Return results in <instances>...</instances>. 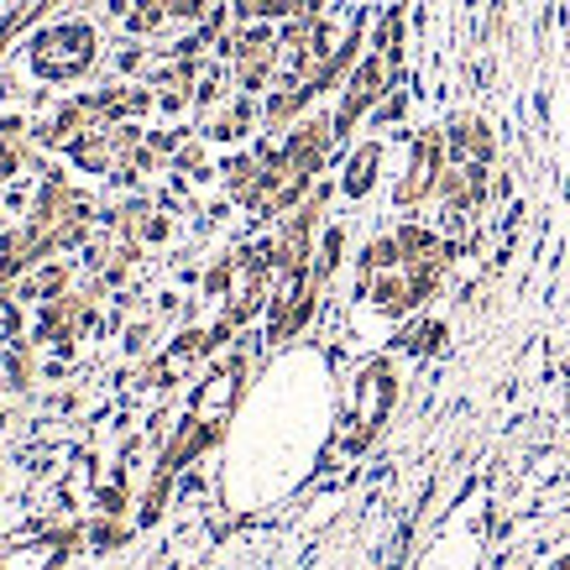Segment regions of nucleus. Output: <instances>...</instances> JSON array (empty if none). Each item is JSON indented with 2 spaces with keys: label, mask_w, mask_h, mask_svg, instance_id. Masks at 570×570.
Segmentation results:
<instances>
[{
  "label": "nucleus",
  "mask_w": 570,
  "mask_h": 570,
  "mask_svg": "<svg viewBox=\"0 0 570 570\" xmlns=\"http://www.w3.org/2000/svg\"><path fill=\"white\" fill-rule=\"evenodd\" d=\"M382 69H387V63H382V52H377V58H366L362 69L351 73L346 105H341V116H335V126H341V131H351V121H356V116H362L366 105H372V100L382 95Z\"/></svg>",
  "instance_id": "1"
},
{
  "label": "nucleus",
  "mask_w": 570,
  "mask_h": 570,
  "mask_svg": "<svg viewBox=\"0 0 570 570\" xmlns=\"http://www.w3.org/2000/svg\"><path fill=\"white\" fill-rule=\"evenodd\" d=\"M304 0H236V17L242 21H273V17H298Z\"/></svg>",
  "instance_id": "2"
},
{
  "label": "nucleus",
  "mask_w": 570,
  "mask_h": 570,
  "mask_svg": "<svg viewBox=\"0 0 570 570\" xmlns=\"http://www.w3.org/2000/svg\"><path fill=\"white\" fill-rule=\"evenodd\" d=\"M377 157H382V147H362V153H356V163H351V174H346V194L372 189V168H377Z\"/></svg>",
  "instance_id": "3"
},
{
  "label": "nucleus",
  "mask_w": 570,
  "mask_h": 570,
  "mask_svg": "<svg viewBox=\"0 0 570 570\" xmlns=\"http://www.w3.org/2000/svg\"><path fill=\"white\" fill-rule=\"evenodd\" d=\"M377 304H382V309H393V314H403L409 304H414V288H409V283H397V277H382V283H377Z\"/></svg>",
  "instance_id": "4"
},
{
  "label": "nucleus",
  "mask_w": 570,
  "mask_h": 570,
  "mask_svg": "<svg viewBox=\"0 0 570 570\" xmlns=\"http://www.w3.org/2000/svg\"><path fill=\"white\" fill-rule=\"evenodd\" d=\"M168 6H174V0H137V6H131V32H153L157 21L168 17Z\"/></svg>",
  "instance_id": "5"
},
{
  "label": "nucleus",
  "mask_w": 570,
  "mask_h": 570,
  "mask_svg": "<svg viewBox=\"0 0 570 570\" xmlns=\"http://www.w3.org/2000/svg\"><path fill=\"white\" fill-rule=\"evenodd\" d=\"M397 246H403V252H430L434 236H430V230H414V225H409V230L397 236Z\"/></svg>",
  "instance_id": "6"
},
{
  "label": "nucleus",
  "mask_w": 570,
  "mask_h": 570,
  "mask_svg": "<svg viewBox=\"0 0 570 570\" xmlns=\"http://www.w3.org/2000/svg\"><path fill=\"white\" fill-rule=\"evenodd\" d=\"M168 17H178V21H199V17H205V0H174V6H168Z\"/></svg>",
  "instance_id": "7"
}]
</instances>
